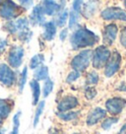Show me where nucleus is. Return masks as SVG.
<instances>
[{
	"mask_svg": "<svg viewBox=\"0 0 126 134\" xmlns=\"http://www.w3.org/2000/svg\"><path fill=\"white\" fill-rule=\"evenodd\" d=\"M100 42V37L97 34L85 27H79L72 33L70 43L73 49H82L93 47Z\"/></svg>",
	"mask_w": 126,
	"mask_h": 134,
	"instance_id": "obj_1",
	"label": "nucleus"
},
{
	"mask_svg": "<svg viewBox=\"0 0 126 134\" xmlns=\"http://www.w3.org/2000/svg\"><path fill=\"white\" fill-rule=\"evenodd\" d=\"M29 20L27 18H20L15 21L8 22L4 29L12 35H17L18 38L23 42H29L33 37V32L29 29Z\"/></svg>",
	"mask_w": 126,
	"mask_h": 134,
	"instance_id": "obj_2",
	"label": "nucleus"
},
{
	"mask_svg": "<svg viewBox=\"0 0 126 134\" xmlns=\"http://www.w3.org/2000/svg\"><path fill=\"white\" fill-rule=\"evenodd\" d=\"M111 51L108 46L105 44L98 46L95 49L93 50L92 56V65L94 69L96 70H101L104 69L106 62L108 61L109 57L111 55Z\"/></svg>",
	"mask_w": 126,
	"mask_h": 134,
	"instance_id": "obj_3",
	"label": "nucleus"
},
{
	"mask_svg": "<svg viewBox=\"0 0 126 134\" xmlns=\"http://www.w3.org/2000/svg\"><path fill=\"white\" fill-rule=\"evenodd\" d=\"M122 62H123V56L120 53V51H118L117 49L112 50L108 61L104 67V75L106 78H112L120 71Z\"/></svg>",
	"mask_w": 126,
	"mask_h": 134,
	"instance_id": "obj_4",
	"label": "nucleus"
},
{
	"mask_svg": "<svg viewBox=\"0 0 126 134\" xmlns=\"http://www.w3.org/2000/svg\"><path fill=\"white\" fill-rule=\"evenodd\" d=\"M93 50L90 48L81 50L78 54H76L71 60V67L73 70L78 72H85L90 64L92 63Z\"/></svg>",
	"mask_w": 126,
	"mask_h": 134,
	"instance_id": "obj_5",
	"label": "nucleus"
},
{
	"mask_svg": "<svg viewBox=\"0 0 126 134\" xmlns=\"http://www.w3.org/2000/svg\"><path fill=\"white\" fill-rule=\"evenodd\" d=\"M105 109L109 115L119 116L126 109V99L121 96L108 98L105 103Z\"/></svg>",
	"mask_w": 126,
	"mask_h": 134,
	"instance_id": "obj_6",
	"label": "nucleus"
},
{
	"mask_svg": "<svg viewBox=\"0 0 126 134\" xmlns=\"http://www.w3.org/2000/svg\"><path fill=\"white\" fill-rule=\"evenodd\" d=\"M23 12H24V8L16 4L15 2H13L12 0H5L0 5V17L8 21L16 19Z\"/></svg>",
	"mask_w": 126,
	"mask_h": 134,
	"instance_id": "obj_7",
	"label": "nucleus"
},
{
	"mask_svg": "<svg viewBox=\"0 0 126 134\" xmlns=\"http://www.w3.org/2000/svg\"><path fill=\"white\" fill-rule=\"evenodd\" d=\"M119 35V28L117 24L113 22L105 25L102 29V42L106 46H111L114 44V42Z\"/></svg>",
	"mask_w": 126,
	"mask_h": 134,
	"instance_id": "obj_8",
	"label": "nucleus"
},
{
	"mask_svg": "<svg viewBox=\"0 0 126 134\" xmlns=\"http://www.w3.org/2000/svg\"><path fill=\"white\" fill-rule=\"evenodd\" d=\"M101 17L105 21L126 22V10L119 7H107L101 11Z\"/></svg>",
	"mask_w": 126,
	"mask_h": 134,
	"instance_id": "obj_9",
	"label": "nucleus"
},
{
	"mask_svg": "<svg viewBox=\"0 0 126 134\" xmlns=\"http://www.w3.org/2000/svg\"><path fill=\"white\" fill-rule=\"evenodd\" d=\"M106 116H107V113H106L105 109H102L101 107L93 108L87 114L86 124L89 127L96 126L97 124L101 123Z\"/></svg>",
	"mask_w": 126,
	"mask_h": 134,
	"instance_id": "obj_10",
	"label": "nucleus"
},
{
	"mask_svg": "<svg viewBox=\"0 0 126 134\" xmlns=\"http://www.w3.org/2000/svg\"><path fill=\"white\" fill-rule=\"evenodd\" d=\"M16 73L11 67L1 63L0 64V83L4 85L5 87H12L16 83Z\"/></svg>",
	"mask_w": 126,
	"mask_h": 134,
	"instance_id": "obj_11",
	"label": "nucleus"
},
{
	"mask_svg": "<svg viewBox=\"0 0 126 134\" xmlns=\"http://www.w3.org/2000/svg\"><path fill=\"white\" fill-rule=\"evenodd\" d=\"M25 54V50L22 46H12L8 52V60L9 66L11 68H15L17 69L22 65L23 63V57Z\"/></svg>",
	"mask_w": 126,
	"mask_h": 134,
	"instance_id": "obj_12",
	"label": "nucleus"
},
{
	"mask_svg": "<svg viewBox=\"0 0 126 134\" xmlns=\"http://www.w3.org/2000/svg\"><path fill=\"white\" fill-rule=\"evenodd\" d=\"M78 107H79V100L75 96L68 95V96L63 97L61 100L58 103L57 110L59 113H64V111L72 110Z\"/></svg>",
	"mask_w": 126,
	"mask_h": 134,
	"instance_id": "obj_13",
	"label": "nucleus"
},
{
	"mask_svg": "<svg viewBox=\"0 0 126 134\" xmlns=\"http://www.w3.org/2000/svg\"><path fill=\"white\" fill-rule=\"evenodd\" d=\"M44 12L42 10L41 4L35 6L34 9L32 10V13L30 15V20L33 26H42L45 22V17Z\"/></svg>",
	"mask_w": 126,
	"mask_h": 134,
	"instance_id": "obj_14",
	"label": "nucleus"
},
{
	"mask_svg": "<svg viewBox=\"0 0 126 134\" xmlns=\"http://www.w3.org/2000/svg\"><path fill=\"white\" fill-rule=\"evenodd\" d=\"M41 6L44 14L48 16H53L61 10V6L54 0H42Z\"/></svg>",
	"mask_w": 126,
	"mask_h": 134,
	"instance_id": "obj_15",
	"label": "nucleus"
},
{
	"mask_svg": "<svg viewBox=\"0 0 126 134\" xmlns=\"http://www.w3.org/2000/svg\"><path fill=\"white\" fill-rule=\"evenodd\" d=\"M100 6V2L98 0H89L88 2L84 4V6L82 7L81 10V14L85 17V18H92L96 12L99 9Z\"/></svg>",
	"mask_w": 126,
	"mask_h": 134,
	"instance_id": "obj_16",
	"label": "nucleus"
},
{
	"mask_svg": "<svg viewBox=\"0 0 126 134\" xmlns=\"http://www.w3.org/2000/svg\"><path fill=\"white\" fill-rule=\"evenodd\" d=\"M43 35L42 37L43 38L47 41V42H50L54 38L55 35H56V25L53 22H47L43 24Z\"/></svg>",
	"mask_w": 126,
	"mask_h": 134,
	"instance_id": "obj_17",
	"label": "nucleus"
},
{
	"mask_svg": "<svg viewBox=\"0 0 126 134\" xmlns=\"http://www.w3.org/2000/svg\"><path fill=\"white\" fill-rule=\"evenodd\" d=\"M14 107V102L12 100L0 99V116L3 119L7 118L11 113Z\"/></svg>",
	"mask_w": 126,
	"mask_h": 134,
	"instance_id": "obj_18",
	"label": "nucleus"
},
{
	"mask_svg": "<svg viewBox=\"0 0 126 134\" xmlns=\"http://www.w3.org/2000/svg\"><path fill=\"white\" fill-rule=\"evenodd\" d=\"M31 90L33 93V105H36L39 103V96H41V86L37 80H32L30 82Z\"/></svg>",
	"mask_w": 126,
	"mask_h": 134,
	"instance_id": "obj_19",
	"label": "nucleus"
},
{
	"mask_svg": "<svg viewBox=\"0 0 126 134\" xmlns=\"http://www.w3.org/2000/svg\"><path fill=\"white\" fill-rule=\"evenodd\" d=\"M119 120H120L119 116H112V115L106 116L101 122V128L105 131H107V130L111 129L115 124H117Z\"/></svg>",
	"mask_w": 126,
	"mask_h": 134,
	"instance_id": "obj_20",
	"label": "nucleus"
},
{
	"mask_svg": "<svg viewBox=\"0 0 126 134\" xmlns=\"http://www.w3.org/2000/svg\"><path fill=\"white\" fill-rule=\"evenodd\" d=\"M56 115L63 121H73L80 116V111L78 110H69V111H64V113H56Z\"/></svg>",
	"mask_w": 126,
	"mask_h": 134,
	"instance_id": "obj_21",
	"label": "nucleus"
},
{
	"mask_svg": "<svg viewBox=\"0 0 126 134\" xmlns=\"http://www.w3.org/2000/svg\"><path fill=\"white\" fill-rule=\"evenodd\" d=\"M100 82V74L96 69L87 73L86 75V84L88 86H96Z\"/></svg>",
	"mask_w": 126,
	"mask_h": 134,
	"instance_id": "obj_22",
	"label": "nucleus"
},
{
	"mask_svg": "<svg viewBox=\"0 0 126 134\" xmlns=\"http://www.w3.org/2000/svg\"><path fill=\"white\" fill-rule=\"evenodd\" d=\"M35 80L37 81H42V80H46L48 78V67L42 65L36 69L34 74Z\"/></svg>",
	"mask_w": 126,
	"mask_h": 134,
	"instance_id": "obj_23",
	"label": "nucleus"
},
{
	"mask_svg": "<svg viewBox=\"0 0 126 134\" xmlns=\"http://www.w3.org/2000/svg\"><path fill=\"white\" fill-rule=\"evenodd\" d=\"M43 62H44V56H43V54H42V53L36 54L30 60V68L33 69V70H36L37 68L42 66Z\"/></svg>",
	"mask_w": 126,
	"mask_h": 134,
	"instance_id": "obj_24",
	"label": "nucleus"
},
{
	"mask_svg": "<svg viewBox=\"0 0 126 134\" xmlns=\"http://www.w3.org/2000/svg\"><path fill=\"white\" fill-rule=\"evenodd\" d=\"M79 19H80V14L75 11H71L69 14V29H75L79 24Z\"/></svg>",
	"mask_w": 126,
	"mask_h": 134,
	"instance_id": "obj_25",
	"label": "nucleus"
},
{
	"mask_svg": "<svg viewBox=\"0 0 126 134\" xmlns=\"http://www.w3.org/2000/svg\"><path fill=\"white\" fill-rule=\"evenodd\" d=\"M44 105H45V102L44 100H41L38 104V108H37V110H36V113H35V117H34V126H36L38 124L39 122V118H41V115H42V111L44 109Z\"/></svg>",
	"mask_w": 126,
	"mask_h": 134,
	"instance_id": "obj_26",
	"label": "nucleus"
},
{
	"mask_svg": "<svg viewBox=\"0 0 126 134\" xmlns=\"http://www.w3.org/2000/svg\"><path fill=\"white\" fill-rule=\"evenodd\" d=\"M98 95L97 89L95 88V86H87L84 91V96L88 100H94Z\"/></svg>",
	"mask_w": 126,
	"mask_h": 134,
	"instance_id": "obj_27",
	"label": "nucleus"
},
{
	"mask_svg": "<svg viewBox=\"0 0 126 134\" xmlns=\"http://www.w3.org/2000/svg\"><path fill=\"white\" fill-rule=\"evenodd\" d=\"M68 19V11L67 10H64L62 12L59 14L57 18H56V21H55V25H57L58 27H64Z\"/></svg>",
	"mask_w": 126,
	"mask_h": 134,
	"instance_id": "obj_28",
	"label": "nucleus"
},
{
	"mask_svg": "<svg viewBox=\"0 0 126 134\" xmlns=\"http://www.w3.org/2000/svg\"><path fill=\"white\" fill-rule=\"evenodd\" d=\"M20 116L21 111H18L13 117V129L10 134H19V127H20Z\"/></svg>",
	"mask_w": 126,
	"mask_h": 134,
	"instance_id": "obj_29",
	"label": "nucleus"
},
{
	"mask_svg": "<svg viewBox=\"0 0 126 134\" xmlns=\"http://www.w3.org/2000/svg\"><path fill=\"white\" fill-rule=\"evenodd\" d=\"M52 89H53V82L49 78H47L43 84V89H42L43 97L46 98L47 96H49V94L52 92Z\"/></svg>",
	"mask_w": 126,
	"mask_h": 134,
	"instance_id": "obj_30",
	"label": "nucleus"
},
{
	"mask_svg": "<svg viewBox=\"0 0 126 134\" xmlns=\"http://www.w3.org/2000/svg\"><path fill=\"white\" fill-rule=\"evenodd\" d=\"M27 77H28V68L24 67V70L22 71L21 77L19 80V92L20 93H22L24 90V87H25L26 82H27Z\"/></svg>",
	"mask_w": 126,
	"mask_h": 134,
	"instance_id": "obj_31",
	"label": "nucleus"
},
{
	"mask_svg": "<svg viewBox=\"0 0 126 134\" xmlns=\"http://www.w3.org/2000/svg\"><path fill=\"white\" fill-rule=\"evenodd\" d=\"M81 77V73L78 71H76V70H72L69 74H68L67 78H66V82L68 84H71V83H74L75 81L79 79Z\"/></svg>",
	"mask_w": 126,
	"mask_h": 134,
	"instance_id": "obj_32",
	"label": "nucleus"
},
{
	"mask_svg": "<svg viewBox=\"0 0 126 134\" xmlns=\"http://www.w3.org/2000/svg\"><path fill=\"white\" fill-rule=\"evenodd\" d=\"M119 43L126 49V26H123L119 31Z\"/></svg>",
	"mask_w": 126,
	"mask_h": 134,
	"instance_id": "obj_33",
	"label": "nucleus"
},
{
	"mask_svg": "<svg viewBox=\"0 0 126 134\" xmlns=\"http://www.w3.org/2000/svg\"><path fill=\"white\" fill-rule=\"evenodd\" d=\"M83 5H84V0H74L73 1V5H72L73 11L81 14V10H82Z\"/></svg>",
	"mask_w": 126,
	"mask_h": 134,
	"instance_id": "obj_34",
	"label": "nucleus"
},
{
	"mask_svg": "<svg viewBox=\"0 0 126 134\" xmlns=\"http://www.w3.org/2000/svg\"><path fill=\"white\" fill-rule=\"evenodd\" d=\"M115 90L119 93H126V81H120Z\"/></svg>",
	"mask_w": 126,
	"mask_h": 134,
	"instance_id": "obj_35",
	"label": "nucleus"
},
{
	"mask_svg": "<svg viewBox=\"0 0 126 134\" xmlns=\"http://www.w3.org/2000/svg\"><path fill=\"white\" fill-rule=\"evenodd\" d=\"M7 46H8V41L5 38H0V54H2L6 50Z\"/></svg>",
	"mask_w": 126,
	"mask_h": 134,
	"instance_id": "obj_36",
	"label": "nucleus"
},
{
	"mask_svg": "<svg viewBox=\"0 0 126 134\" xmlns=\"http://www.w3.org/2000/svg\"><path fill=\"white\" fill-rule=\"evenodd\" d=\"M18 1L23 5V7H25V8H29L30 6H32L34 0H18Z\"/></svg>",
	"mask_w": 126,
	"mask_h": 134,
	"instance_id": "obj_37",
	"label": "nucleus"
},
{
	"mask_svg": "<svg viewBox=\"0 0 126 134\" xmlns=\"http://www.w3.org/2000/svg\"><path fill=\"white\" fill-rule=\"evenodd\" d=\"M115 134H126V121L120 126V128L118 129V131Z\"/></svg>",
	"mask_w": 126,
	"mask_h": 134,
	"instance_id": "obj_38",
	"label": "nucleus"
},
{
	"mask_svg": "<svg viewBox=\"0 0 126 134\" xmlns=\"http://www.w3.org/2000/svg\"><path fill=\"white\" fill-rule=\"evenodd\" d=\"M67 35H68V30L63 29L62 31H61V33H60V40H61V41H65Z\"/></svg>",
	"mask_w": 126,
	"mask_h": 134,
	"instance_id": "obj_39",
	"label": "nucleus"
},
{
	"mask_svg": "<svg viewBox=\"0 0 126 134\" xmlns=\"http://www.w3.org/2000/svg\"><path fill=\"white\" fill-rule=\"evenodd\" d=\"M48 134H64L60 129H57V128H52V129L49 130V133Z\"/></svg>",
	"mask_w": 126,
	"mask_h": 134,
	"instance_id": "obj_40",
	"label": "nucleus"
},
{
	"mask_svg": "<svg viewBox=\"0 0 126 134\" xmlns=\"http://www.w3.org/2000/svg\"><path fill=\"white\" fill-rule=\"evenodd\" d=\"M5 131H6V130H5L4 128H1V127H0V134H5Z\"/></svg>",
	"mask_w": 126,
	"mask_h": 134,
	"instance_id": "obj_41",
	"label": "nucleus"
},
{
	"mask_svg": "<svg viewBox=\"0 0 126 134\" xmlns=\"http://www.w3.org/2000/svg\"><path fill=\"white\" fill-rule=\"evenodd\" d=\"M2 121H3V118H2V117L0 116V125L2 124Z\"/></svg>",
	"mask_w": 126,
	"mask_h": 134,
	"instance_id": "obj_42",
	"label": "nucleus"
},
{
	"mask_svg": "<svg viewBox=\"0 0 126 134\" xmlns=\"http://www.w3.org/2000/svg\"><path fill=\"white\" fill-rule=\"evenodd\" d=\"M123 3H124V8L126 10V0H123Z\"/></svg>",
	"mask_w": 126,
	"mask_h": 134,
	"instance_id": "obj_43",
	"label": "nucleus"
},
{
	"mask_svg": "<svg viewBox=\"0 0 126 134\" xmlns=\"http://www.w3.org/2000/svg\"><path fill=\"white\" fill-rule=\"evenodd\" d=\"M4 1H5V0H0V5L2 4V3H3V2H4Z\"/></svg>",
	"mask_w": 126,
	"mask_h": 134,
	"instance_id": "obj_44",
	"label": "nucleus"
},
{
	"mask_svg": "<svg viewBox=\"0 0 126 134\" xmlns=\"http://www.w3.org/2000/svg\"><path fill=\"white\" fill-rule=\"evenodd\" d=\"M124 57H125V60H126V51H125V54H124Z\"/></svg>",
	"mask_w": 126,
	"mask_h": 134,
	"instance_id": "obj_45",
	"label": "nucleus"
},
{
	"mask_svg": "<svg viewBox=\"0 0 126 134\" xmlns=\"http://www.w3.org/2000/svg\"><path fill=\"white\" fill-rule=\"evenodd\" d=\"M73 134H80V133H73Z\"/></svg>",
	"mask_w": 126,
	"mask_h": 134,
	"instance_id": "obj_46",
	"label": "nucleus"
}]
</instances>
